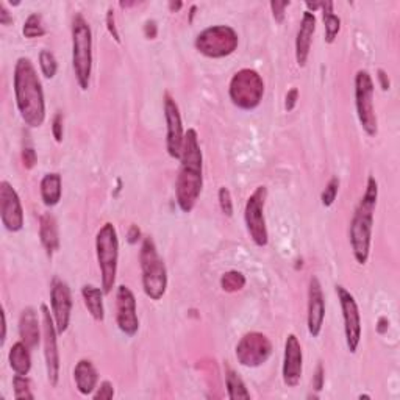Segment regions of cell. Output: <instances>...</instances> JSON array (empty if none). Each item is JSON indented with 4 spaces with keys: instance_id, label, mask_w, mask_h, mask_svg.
Wrapping results in <instances>:
<instances>
[{
    "instance_id": "24",
    "label": "cell",
    "mask_w": 400,
    "mask_h": 400,
    "mask_svg": "<svg viewBox=\"0 0 400 400\" xmlns=\"http://www.w3.org/2000/svg\"><path fill=\"white\" fill-rule=\"evenodd\" d=\"M30 347H28L24 341H18L14 343L8 353L10 366L14 370V374L19 375H28L32 369V355Z\"/></svg>"
},
{
    "instance_id": "49",
    "label": "cell",
    "mask_w": 400,
    "mask_h": 400,
    "mask_svg": "<svg viewBox=\"0 0 400 400\" xmlns=\"http://www.w3.org/2000/svg\"><path fill=\"white\" fill-rule=\"evenodd\" d=\"M182 6H183L182 2H177V4L170 2V4H169V8H170V11H172V13H174V11H179V10L182 8Z\"/></svg>"
},
{
    "instance_id": "13",
    "label": "cell",
    "mask_w": 400,
    "mask_h": 400,
    "mask_svg": "<svg viewBox=\"0 0 400 400\" xmlns=\"http://www.w3.org/2000/svg\"><path fill=\"white\" fill-rule=\"evenodd\" d=\"M336 294L341 310H343L347 349H349L351 353H355L358 351L361 341V316H360L358 303L351 294V291H347L344 286L336 285Z\"/></svg>"
},
{
    "instance_id": "17",
    "label": "cell",
    "mask_w": 400,
    "mask_h": 400,
    "mask_svg": "<svg viewBox=\"0 0 400 400\" xmlns=\"http://www.w3.org/2000/svg\"><path fill=\"white\" fill-rule=\"evenodd\" d=\"M116 324L127 336H135L139 330L135 294L125 285L117 286L116 291Z\"/></svg>"
},
{
    "instance_id": "29",
    "label": "cell",
    "mask_w": 400,
    "mask_h": 400,
    "mask_svg": "<svg viewBox=\"0 0 400 400\" xmlns=\"http://www.w3.org/2000/svg\"><path fill=\"white\" fill-rule=\"evenodd\" d=\"M246 286V277L240 271H228L220 277V288L225 293H238Z\"/></svg>"
},
{
    "instance_id": "23",
    "label": "cell",
    "mask_w": 400,
    "mask_h": 400,
    "mask_svg": "<svg viewBox=\"0 0 400 400\" xmlns=\"http://www.w3.org/2000/svg\"><path fill=\"white\" fill-rule=\"evenodd\" d=\"M40 238L42 247L46 249L47 255L52 257L60 247V235H58L57 219L50 213L42 214L40 218Z\"/></svg>"
},
{
    "instance_id": "11",
    "label": "cell",
    "mask_w": 400,
    "mask_h": 400,
    "mask_svg": "<svg viewBox=\"0 0 400 400\" xmlns=\"http://www.w3.org/2000/svg\"><path fill=\"white\" fill-rule=\"evenodd\" d=\"M42 314V339H44V358H46L47 380L52 387H57L60 380V352H58L57 325L52 311L47 305H41Z\"/></svg>"
},
{
    "instance_id": "15",
    "label": "cell",
    "mask_w": 400,
    "mask_h": 400,
    "mask_svg": "<svg viewBox=\"0 0 400 400\" xmlns=\"http://www.w3.org/2000/svg\"><path fill=\"white\" fill-rule=\"evenodd\" d=\"M0 219L8 232H20L24 228V208L19 194L8 182L0 183Z\"/></svg>"
},
{
    "instance_id": "20",
    "label": "cell",
    "mask_w": 400,
    "mask_h": 400,
    "mask_svg": "<svg viewBox=\"0 0 400 400\" xmlns=\"http://www.w3.org/2000/svg\"><path fill=\"white\" fill-rule=\"evenodd\" d=\"M314 30H316L314 13L305 11L300 20L298 38H295V61H298L300 68H305V64L308 61Z\"/></svg>"
},
{
    "instance_id": "39",
    "label": "cell",
    "mask_w": 400,
    "mask_h": 400,
    "mask_svg": "<svg viewBox=\"0 0 400 400\" xmlns=\"http://www.w3.org/2000/svg\"><path fill=\"white\" fill-rule=\"evenodd\" d=\"M36 161H38V157H36L33 147H25V149L22 151V163H24L25 169H33Z\"/></svg>"
},
{
    "instance_id": "37",
    "label": "cell",
    "mask_w": 400,
    "mask_h": 400,
    "mask_svg": "<svg viewBox=\"0 0 400 400\" xmlns=\"http://www.w3.org/2000/svg\"><path fill=\"white\" fill-rule=\"evenodd\" d=\"M107 28H108L110 35L114 38V41L119 44L121 36H119V32H117V27H116V19H114V10L113 8H108V11H107Z\"/></svg>"
},
{
    "instance_id": "35",
    "label": "cell",
    "mask_w": 400,
    "mask_h": 400,
    "mask_svg": "<svg viewBox=\"0 0 400 400\" xmlns=\"http://www.w3.org/2000/svg\"><path fill=\"white\" fill-rule=\"evenodd\" d=\"M113 397H114V388L108 380L102 382L100 387L98 388V392H94V394H93V399H95V400H99V399L100 400H110Z\"/></svg>"
},
{
    "instance_id": "7",
    "label": "cell",
    "mask_w": 400,
    "mask_h": 400,
    "mask_svg": "<svg viewBox=\"0 0 400 400\" xmlns=\"http://www.w3.org/2000/svg\"><path fill=\"white\" fill-rule=\"evenodd\" d=\"M228 95L233 105L241 110H255L264 95V81L254 69H241L235 73L228 86Z\"/></svg>"
},
{
    "instance_id": "27",
    "label": "cell",
    "mask_w": 400,
    "mask_h": 400,
    "mask_svg": "<svg viewBox=\"0 0 400 400\" xmlns=\"http://www.w3.org/2000/svg\"><path fill=\"white\" fill-rule=\"evenodd\" d=\"M225 387L228 392V399L230 400L250 399V392L247 391L246 384H244V382L241 380V377L228 365H225Z\"/></svg>"
},
{
    "instance_id": "22",
    "label": "cell",
    "mask_w": 400,
    "mask_h": 400,
    "mask_svg": "<svg viewBox=\"0 0 400 400\" xmlns=\"http://www.w3.org/2000/svg\"><path fill=\"white\" fill-rule=\"evenodd\" d=\"M19 335H20V341H24L30 349H36V347H38L41 341L40 321L36 311L30 307L22 311L19 319Z\"/></svg>"
},
{
    "instance_id": "14",
    "label": "cell",
    "mask_w": 400,
    "mask_h": 400,
    "mask_svg": "<svg viewBox=\"0 0 400 400\" xmlns=\"http://www.w3.org/2000/svg\"><path fill=\"white\" fill-rule=\"evenodd\" d=\"M163 108H165V119L167 125V133H166L167 153L170 158L180 160L183 139H184L183 124H182L179 105H177V102L172 99V95L169 93H165V95H163Z\"/></svg>"
},
{
    "instance_id": "3",
    "label": "cell",
    "mask_w": 400,
    "mask_h": 400,
    "mask_svg": "<svg viewBox=\"0 0 400 400\" xmlns=\"http://www.w3.org/2000/svg\"><path fill=\"white\" fill-rule=\"evenodd\" d=\"M377 200H379V183H377L375 177L370 175L367 179L365 196L361 197L358 206L355 208L349 230L353 257L361 266H365L369 260Z\"/></svg>"
},
{
    "instance_id": "42",
    "label": "cell",
    "mask_w": 400,
    "mask_h": 400,
    "mask_svg": "<svg viewBox=\"0 0 400 400\" xmlns=\"http://www.w3.org/2000/svg\"><path fill=\"white\" fill-rule=\"evenodd\" d=\"M144 33H146V38H149V40L157 38V33H158L157 22H155V20H147L146 25H144Z\"/></svg>"
},
{
    "instance_id": "6",
    "label": "cell",
    "mask_w": 400,
    "mask_h": 400,
    "mask_svg": "<svg viewBox=\"0 0 400 400\" xmlns=\"http://www.w3.org/2000/svg\"><path fill=\"white\" fill-rule=\"evenodd\" d=\"M95 252L102 276V290L105 294L113 291L117 276V261H119V238L116 227L107 222L100 227L95 236Z\"/></svg>"
},
{
    "instance_id": "40",
    "label": "cell",
    "mask_w": 400,
    "mask_h": 400,
    "mask_svg": "<svg viewBox=\"0 0 400 400\" xmlns=\"http://www.w3.org/2000/svg\"><path fill=\"white\" fill-rule=\"evenodd\" d=\"M298 99H299V90H298V88H293V90L288 91L286 102H285L286 111H293L295 108V105H298Z\"/></svg>"
},
{
    "instance_id": "47",
    "label": "cell",
    "mask_w": 400,
    "mask_h": 400,
    "mask_svg": "<svg viewBox=\"0 0 400 400\" xmlns=\"http://www.w3.org/2000/svg\"><path fill=\"white\" fill-rule=\"evenodd\" d=\"M5 339H6V316H5V311L2 310V341H0V344H5Z\"/></svg>"
},
{
    "instance_id": "32",
    "label": "cell",
    "mask_w": 400,
    "mask_h": 400,
    "mask_svg": "<svg viewBox=\"0 0 400 400\" xmlns=\"http://www.w3.org/2000/svg\"><path fill=\"white\" fill-rule=\"evenodd\" d=\"M40 68L42 76L46 78H54L58 71V63L55 55L50 50H41L40 54Z\"/></svg>"
},
{
    "instance_id": "12",
    "label": "cell",
    "mask_w": 400,
    "mask_h": 400,
    "mask_svg": "<svg viewBox=\"0 0 400 400\" xmlns=\"http://www.w3.org/2000/svg\"><path fill=\"white\" fill-rule=\"evenodd\" d=\"M272 355V343L260 331H250L236 344V358L241 366L258 367Z\"/></svg>"
},
{
    "instance_id": "43",
    "label": "cell",
    "mask_w": 400,
    "mask_h": 400,
    "mask_svg": "<svg viewBox=\"0 0 400 400\" xmlns=\"http://www.w3.org/2000/svg\"><path fill=\"white\" fill-rule=\"evenodd\" d=\"M0 22H2L4 25H10V24H13V18H11L10 11L6 10L5 4H0Z\"/></svg>"
},
{
    "instance_id": "8",
    "label": "cell",
    "mask_w": 400,
    "mask_h": 400,
    "mask_svg": "<svg viewBox=\"0 0 400 400\" xmlns=\"http://www.w3.org/2000/svg\"><path fill=\"white\" fill-rule=\"evenodd\" d=\"M238 33L228 25H213L200 32L196 38V49L206 58H224L238 49Z\"/></svg>"
},
{
    "instance_id": "9",
    "label": "cell",
    "mask_w": 400,
    "mask_h": 400,
    "mask_svg": "<svg viewBox=\"0 0 400 400\" xmlns=\"http://www.w3.org/2000/svg\"><path fill=\"white\" fill-rule=\"evenodd\" d=\"M355 105L363 130L369 136H375L379 122L374 108V81L367 71H358L355 76Z\"/></svg>"
},
{
    "instance_id": "46",
    "label": "cell",
    "mask_w": 400,
    "mask_h": 400,
    "mask_svg": "<svg viewBox=\"0 0 400 400\" xmlns=\"http://www.w3.org/2000/svg\"><path fill=\"white\" fill-rule=\"evenodd\" d=\"M388 327H389V321H388V317H380L379 319V327H377V330H379L380 335H383V333H387L388 331Z\"/></svg>"
},
{
    "instance_id": "1",
    "label": "cell",
    "mask_w": 400,
    "mask_h": 400,
    "mask_svg": "<svg viewBox=\"0 0 400 400\" xmlns=\"http://www.w3.org/2000/svg\"><path fill=\"white\" fill-rule=\"evenodd\" d=\"M204 187V155L199 146V136L194 129L184 133L180 170L175 182L177 205L183 213L194 210Z\"/></svg>"
},
{
    "instance_id": "38",
    "label": "cell",
    "mask_w": 400,
    "mask_h": 400,
    "mask_svg": "<svg viewBox=\"0 0 400 400\" xmlns=\"http://www.w3.org/2000/svg\"><path fill=\"white\" fill-rule=\"evenodd\" d=\"M52 133H54V138L57 143H61L63 141V116L61 113H57L54 121H52Z\"/></svg>"
},
{
    "instance_id": "30",
    "label": "cell",
    "mask_w": 400,
    "mask_h": 400,
    "mask_svg": "<svg viewBox=\"0 0 400 400\" xmlns=\"http://www.w3.org/2000/svg\"><path fill=\"white\" fill-rule=\"evenodd\" d=\"M22 33H24V36L28 40L40 38V36L46 35V28H44L42 18L40 16L38 13H33L27 18L24 28H22Z\"/></svg>"
},
{
    "instance_id": "18",
    "label": "cell",
    "mask_w": 400,
    "mask_h": 400,
    "mask_svg": "<svg viewBox=\"0 0 400 400\" xmlns=\"http://www.w3.org/2000/svg\"><path fill=\"white\" fill-rule=\"evenodd\" d=\"M303 372V352L299 339L295 335H288L285 343V358H283V382L288 388H295L300 383Z\"/></svg>"
},
{
    "instance_id": "45",
    "label": "cell",
    "mask_w": 400,
    "mask_h": 400,
    "mask_svg": "<svg viewBox=\"0 0 400 400\" xmlns=\"http://www.w3.org/2000/svg\"><path fill=\"white\" fill-rule=\"evenodd\" d=\"M139 238H141V230L138 228V225H131L130 230H129V242L135 244V242H138Z\"/></svg>"
},
{
    "instance_id": "34",
    "label": "cell",
    "mask_w": 400,
    "mask_h": 400,
    "mask_svg": "<svg viewBox=\"0 0 400 400\" xmlns=\"http://www.w3.org/2000/svg\"><path fill=\"white\" fill-rule=\"evenodd\" d=\"M218 199H219V206H220L222 213H224L225 216L232 218L233 216V200H232L230 191H228L225 187L219 188Z\"/></svg>"
},
{
    "instance_id": "44",
    "label": "cell",
    "mask_w": 400,
    "mask_h": 400,
    "mask_svg": "<svg viewBox=\"0 0 400 400\" xmlns=\"http://www.w3.org/2000/svg\"><path fill=\"white\" fill-rule=\"evenodd\" d=\"M377 73H379V76H377V77H379V81H380L382 90H383V91H388V90H389V86H391V81H389L388 73L384 72L383 69H379V72H377Z\"/></svg>"
},
{
    "instance_id": "2",
    "label": "cell",
    "mask_w": 400,
    "mask_h": 400,
    "mask_svg": "<svg viewBox=\"0 0 400 400\" xmlns=\"http://www.w3.org/2000/svg\"><path fill=\"white\" fill-rule=\"evenodd\" d=\"M13 85L22 121L32 129L41 127L46 121V102L41 80L30 58L20 57L16 61Z\"/></svg>"
},
{
    "instance_id": "5",
    "label": "cell",
    "mask_w": 400,
    "mask_h": 400,
    "mask_svg": "<svg viewBox=\"0 0 400 400\" xmlns=\"http://www.w3.org/2000/svg\"><path fill=\"white\" fill-rule=\"evenodd\" d=\"M139 266L143 273V290L151 300H160L167 290V269L153 240L147 236L139 250Z\"/></svg>"
},
{
    "instance_id": "33",
    "label": "cell",
    "mask_w": 400,
    "mask_h": 400,
    "mask_svg": "<svg viewBox=\"0 0 400 400\" xmlns=\"http://www.w3.org/2000/svg\"><path fill=\"white\" fill-rule=\"evenodd\" d=\"M338 191H339V179L338 177H333V179L327 183V187H325V189L322 191V196H321L322 205L331 206L333 204H335Z\"/></svg>"
},
{
    "instance_id": "19",
    "label": "cell",
    "mask_w": 400,
    "mask_h": 400,
    "mask_svg": "<svg viewBox=\"0 0 400 400\" xmlns=\"http://www.w3.org/2000/svg\"><path fill=\"white\" fill-rule=\"evenodd\" d=\"M325 319V299L322 293L321 281L317 277H311L308 286V331L313 338H317L322 331Z\"/></svg>"
},
{
    "instance_id": "25",
    "label": "cell",
    "mask_w": 400,
    "mask_h": 400,
    "mask_svg": "<svg viewBox=\"0 0 400 400\" xmlns=\"http://www.w3.org/2000/svg\"><path fill=\"white\" fill-rule=\"evenodd\" d=\"M103 290L94 285H85L81 288V295H83L85 305L90 311V314L98 322H103L105 319V308H103Z\"/></svg>"
},
{
    "instance_id": "28",
    "label": "cell",
    "mask_w": 400,
    "mask_h": 400,
    "mask_svg": "<svg viewBox=\"0 0 400 400\" xmlns=\"http://www.w3.org/2000/svg\"><path fill=\"white\" fill-rule=\"evenodd\" d=\"M324 27H325V42H335L341 30V19L333 13V2H321Z\"/></svg>"
},
{
    "instance_id": "31",
    "label": "cell",
    "mask_w": 400,
    "mask_h": 400,
    "mask_svg": "<svg viewBox=\"0 0 400 400\" xmlns=\"http://www.w3.org/2000/svg\"><path fill=\"white\" fill-rule=\"evenodd\" d=\"M13 389H14V399L24 400V399H35L33 392L30 389V379L27 375L16 374L13 377Z\"/></svg>"
},
{
    "instance_id": "41",
    "label": "cell",
    "mask_w": 400,
    "mask_h": 400,
    "mask_svg": "<svg viewBox=\"0 0 400 400\" xmlns=\"http://www.w3.org/2000/svg\"><path fill=\"white\" fill-rule=\"evenodd\" d=\"M324 380H325L324 367H322V365H317V369H316L314 377H313V388H314L317 392L322 391V388H324Z\"/></svg>"
},
{
    "instance_id": "16",
    "label": "cell",
    "mask_w": 400,
    "mask_h": 400,
    "mask_svg": "<svg viewBox=\"0 0 400 400\" xmlns=\"http://www.w3.org/2000/svg\"><path fill=\"white\" fill-rule=\"evenodd\" d=\"M50 307L54 314L58 335L68 330L72 311V294L69 285L61 278L55 277L50 285Z\"/></svg>"
},
{
    "instance_id": "4",
    "label": "cell",
    "mask_w": 400,
    "mask_h": 400,
    "mask_svg": "<svg viewBox=\"0 0 400 400\" xmlns=\"http://www.w3.org/2000/svg\"><path fill=\"white\" fill-rule=\"evenodd\" d=\"M72 68L78 86L86 91L93 72V33L81 14L72 20Z\"/></svg>"
},
{
    "instance_id": "26",
    "label": "cell",
    "mask_w": 400,
    "mask_h": 400,
    "mask_svg": "<svg viewBox=\"0 0 400 400\" xmlns=\"http://www.w3.org/2000/svg\"><path fill=\"white\" fill-rule=\"evenodd\" d=\"M61 175L50 172L41 180V199L46 206H55L61 200Z\"/></svg>"
},
{
    "instance_id": "48",
    "label": "cell",
    "mask_w": 400,
    "mask_h": 400,
    "mask_svg": "<svg viewBox=\"0 0 400 400\" xmlns=\"http://www.w3.org/2000/svg\"><path fill=\"white\" fill-rule=\"evenodd\" d=\"M305 5H307V8H308V11H310V13H313V11H316L317 8H321V2H316V4H313V2H307Z\"/></svg>"
},
{
    "instance_id": "36",
    "label": "cell",
    "mask_w": 400,
    "mask_h": 400,
    "mask_svg": "<svg viewBox=\"0 0 400 400\" xmlns=\"http://www.w3.org/2000/svg\"><path fill=\"white\" fill-rule=\"evenodd\" d=\"M286 6H290V2H288V0H285V2H277V0L271 2V10L273 14V19H276V22H278V24H281V22L285 20Z\"/></svg>"
},
{
    "instance_id": "21",
    "label": "cell",
    "mask_w": 400,
    "mask_h": 400,
    "mask_svg": "<svg viewBox=\"0 0 400 400\" xmlns=\"http://www.w3.org/2000/svg\"><path fill=\"white\" fill-rule=\"evenodd\" d=\"M73 382L81 396H91L98 389L99 374L90 360H80L73 369Z\"/></svg>"
},
{
    "instance_id": "10",
    "label": "cell",
    "mask_w": 400,
    "mask_h": 400,
    "mask_svg": "<svg viewBox=\"0 0 400 400\" xmlns=\"http://www.w3.org/2000/svg\"><path fill=\"white\" fill-rule=\"evenodd\" d=\"M266 197H268V188L258 187L247 199L246 210H244L247 232L252 241H254L258 247H266L269 242V233L264 219Z\"/></svg>"
}]
</instances>
